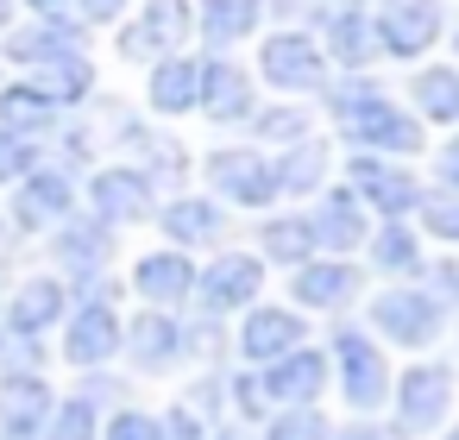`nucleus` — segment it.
I'll return each instance as SVG.
<instances>
[{
	"mask_svg": "<svg viewBox=\"0 0 459 440\" xmlns=\"http://www.w3.org/2000/svg\"><path fill=\"white\" fill-rule=\"evenodd\" d=\"M208 183H214L221 195L246 202V208H264V202L277 195V183H271V164H264V158H258L252 145L214 151V158H208Z\"/></svg>",
	"mask_w": 459,
	"mask_h": 440,
	"instance_id": "4",
	"label": "nucleus"
},
{
	"mask_svg": "<svg viewBox=\"0 0 459 440\" xmlns=\"http://www.w3.org/2000/svg\"><path fill=\"white\" fill-rule=\"evenodd\" d=\"M377 39L396 57H421L440 39V0H390L384 20H377Z\"/></svg>",
	"mask_w": 459,
	"mask_h": 440,
	"instance_id": "6",
	"label": "nucleus"
},
{
	"mask_svg": "<svg viewBox=\"0 0 459 440\" xmlns=\"http://www.w3.org/2000/svg\"><path fill=\"white\" fill-rule=\"evenodd\" d=\"M57 258H64L70 271H101V264H108V227L70 214V220L57 227Z\"/></svg>",
	"mask_w": 459,
	"mask_h": 440,
	"instance_id": "26",
	"label": "nucleus"
},
{
	"mask_svg": "<svg viewBox=\"0 0 459 440\" xmlns=\"http://www.w3.org/2000/svg\"><path fill=\"white\" fill-rule=\"evenodd\" d=\"M183 32H189V0H152L145 20H139V26H126L120 51H126V57H152V51L183 45Z\"/></svg>",
	"mask_w": 459,
	"mask_h": 440,
	"instance_id": "14",
	"label": "nucleus"
},
{
	"mask_svg": "<svg viewBox=\"0 0 459 440\" xmlns=\"http://www.w3.org/2000/svg\"><path fill=\"white\" fill-rule=\"evenodd\" d=\"M51 415H57V402L39 371H13L0 384V427H7V440H39L51 427Z\"/></svg>",
	"mask_w": 459,
	"mask_h": 440,
	"instance_id": "3",
	"label": "nucleus"
},
{
	"mask_svg": "<svg viewBox=\"0 0 459 440\" xmlns=\"http://www.w3.org/2000/svg\"><path fill=\"white\" fill-rule=\"evenodd\" d=\"M57 120V108L32 89V82H13V89H0V133H20V139H32V133H45Z\"/></svg>",
	"mask_w": 459,
	"mask_h": 440,
	"instance_id": "24",
	"label": "nucleus"
},
{
	"mask_svg": "<svg viewBox=\"0 0 459 440\" xmlns=\"http://www.w3.org/2000/svg\"><path fill=\"white\" fill-rule=\"evenodd\" d=\"M70 208H76V189H70V177H64V170H32V177H20L13 220H20L26 233H39V227H64V220H70Z\"/></svg>",
	"mask_w": 459,
	"mask_h": 440,
	"instance_id": "7",
	"label": "nucleus"
},
{
	"mask_svg": "<svg viewBox=\"0 0 459 440\" xmlns=\"http://www.w3.org/2000/svg\"><path fill=\"white\" fill-rule=\"evenodd\" d=\"M133 283H139V296H152V302L164 308V302H183V296L195 289V264H189L183 252H152V258H139Z\"/></svg>",
	"mask_w": 459,
	"mask_h": 440,
	"instance_id": "18",
	"label": "nucleus"
},
{
	"mask_svg": "<svg viewBox=\"0 0 459 440\" xmlns=\"http://www.w3.org/2000/svg\"><path fill=\"white\" fill-rule=\"evenodd\" d=\"M32 89H39L51 108H64V101H82V95L95 89V70H89V57L76 51V57H57V64H45Z\"/></svg>",
	"mask_w": 459,
	"mask_h": 440,
	"instance_id": "28",
	"label": "nucleus"
},
{
	"mask_svg": "<svg viewBox=\"0 0 459 440\" xmlns=\"http://www.w3.org/2000/svg\"><path fill=\"white\" fill-rule=\"evenodd\" d=\"M453 440H459V427H453Z\"/></svg>",
	"mask_w": 459,
	"mask_h": 440,
	"instance_id": "47",
	"label": "nucleus"
},
{
	"mask_svg": "<svg viewBox=\"0 0 459 440\" xmlns=\"http://www.w3.org/2000/svg\"><path fill=\"white\" fill-rule=\"evenodd\" d=\"M120 352V321H114V308L108 302H82L76 315H70V333H64V358L70 365H101V358H114Z\"/></svg>",
	"mask_w": 459,
	"mask_h": 440,
	"instance_id": "8",
	"label": "nucleus"
},
{
	"mask_svg": "<svg viewBox=\"0 0 459 440\" xmlns=\"http://www.w3.org/2000/svg\"><path fill=\"white\" fill-rule=\"evenodd\" d=\"M321 377H327V358L321 352H308V346H296L290 358H277V365H264V377H258V390L264 396H283V402H308V396H321Z\"/></svg>",
	"mask_w": 459,
	"mask_h": 440,
	"instance_id": "15",
	"label": "nucleus"
},
{
	"mask_svg": "<svg viewBox=\"0 0 459 440\" xmlns=\"http://www.w3.org/2000/svg\"><path fill=\"white\" fill-rule=\"evenodd\" d=\"M158 434L164 440H208L202 421H195V409H170V421H158Z\"/></svg>",
	"mask_w": 459,
	"mask_h": 440,
	"instance_id": "41",
	"label": "nucleus"
},
{
	"mask_svg": "<svg viewBox=\"0 0 459 440\" xmlns=\"http://www.w3.org/2000/svg\"><path fill=\"white\" fill-rule=\"evenodd\" d=\"M258 26V0H202V32L208 45H239Z\"/></svg>",
	"mask_w": 459,
	"mask_h": 440,
	"instance_id": "29",
	"label": "nucleus"
},
{
	"mask_svg": "<svg viewBox=\"0 0 459 440\" xmlns=\"http://www.w3.org/2000/svg\"><path fill=\"white\" fill-rule=\"evenodd\" d=\"M64 308H70V296H64L57 277H26V283L7 296V327L32 340V333H45L51 321H64Z\"/></svg>",
	"mask_w": 459,
	"mask_h": 440,
	"instance_id": "10",
	"label": "nucleus"
},
{
	"mask_svg": "<svg viewBox=\"0 0 459 440\" xmlns=\"http://www.w3.org/2000/svg\"><path fill=\"white\" fill-rule=\"evenodd\" d=\"M164 233H170V246H208L221 233V208L208 195H183L164 208Z\"/></svg>",
	"mask_w": 459,
	"mask_h": 440,
	"instance_id": "23",
	"label": "nucleus"
},
{
	"mask_svg": "<svg viewBox=\"0 0 459 440\" xmlns=\"http://www.w3.org/2000/svg\"><path fill=\"white\" fill-rule=\"evenodd\" d=\"M126 340H133V358H139L145 371H158V365H170V358L183 352V333H177V321H164V315H139V321L126 327Z\"/></svg>",
	"mask_w": 459,
	"mask_h": 440,
	"instance_id": "27",
	"label": "nucleus"
},
{
	"mask_svg": "<svg viewBox=\"0 0 459 440\" xmlns=\"http://www.w3.org/2000/svg\"><path fill=\"white\" fill-rule=\"evenodd\" d=\"M352 189H359L365 202H377L384 214H403V208H415V202H421V189H415L403 170L377 164V158H359V164H352Z\"/></svg>",
	"mask_w": 459,
	"mask_h": 440,
	"instance_id": "19",
	"label": "nucleus"
},
{
	"mask_svg": "<svg viewBox=\"0 0 459 440\" xmlns=\"http://www.w3.org/2000/svg\"><path fill=\"white\" fill-rule=\"evenodd\" d=\"M239 346H246V358L277 365V358H290V352L302 346V321H296L290 308H252V315H246Z\"/></svg>",
	"mask_w": 459,
	"mask_h": 440,
	"instance_id": "13",
	"label": "nucleus"
},
{
	"mask_svg": "<svg viewBox=\"0 0 459 440\" xmlns=\"http://www.w3.org/2000/svg\"><path fill=\"white\" fill-rule=\"evenodd\" d=\"M258 64H264V76H271L277 89H321V76H327L321 51H315L302 32H277V39L258 51Z\"/></svg>",
	"mask_w": 459,
	"mask_h": 440,
	"instance_id": "9",
	"label": "nucleus"
},
{
	"mask_svg": "<svg viewBox=\"0 0 459 440\" xmlns=\"http://www.w3.org/2000/svg\"><path fill=\"white\" fill-rule=\"evenodd\" d=\"M440 170H446V177H453V183H459V139H453V145H446V151H440Z\"/></svg>",
	"mask_w": 459,
	"mask_h": 440,
	"instance_id": "44",
	"label": "nucleus"
},
{
	"mask_svg": "<svg viewBox=\"0 0 459 440\" xmlns=\"http://www.w3.org/2000/svg\"><path fill=\"white\" fill-rule=\"evenodd\" d=\"M321 170H327V151H321V145H296V151L271 170V183H277V189H315Z\"/></svg>",
	"mask_w": 459,
	"mask_h": 440,
	"instance_id": "31",
	"label": "nucleus"
},
{
	"mask_svg": "<svg viewBox=\"0 0 459 440\" xmlns=\"http://www.w3.org/2000/svg\"><path fill=\"white\" fill-rule=\"evenodd\" d=\"M26 7H32V13H39V20H57V13H64V7H70V0H26Z\"/></svg>",
	"mask_w": 459,
	"mask_h": 440,
	"instance_id": "43",
	"label": "nucleus"
},
{
	"mask_svg": "<svg viewBox=\"0 0 459 440\" xmlns=\"http://www.w3.org/2000/svg\"><path fill=\"white\" fill-rule=\"evenodd\" d=\"M51 421H57V440H95V402L89 396H70Z\"/></svg>",
	"mask_w": 459,
	"mask_h": 440,
	"instance_id": "37",
	"label": "nucleus"
},
{
	"mask_svg": "<svg viewBox=\"0 0 459 440\" xmlns=\"http://www.w3.org/2000/svg\"><path fill=\"white\" fill-rule=\"evenodd\" d=\"M409 95H415L421 120H459V70H421Z\"/></svg>",
	"mask_w": 459,
	"mask_h": 440,
	"instance_id": "30",
	"label": "nucleus"
},
{
	"mask_svg": "<svg viewBox=\"0 0 459 440\" xmlns=\"http://www.w3.org/2000/svg\"><path fill=\"white\" fill-rule=\"evenodd\" d=\"M7 20H13V0H0V32H7Z\"/></svg>",
	"mask_w": 459,
	"mask_h": 440,
	"instance_id": "46",
	"label": "nucleus"
},
{
	"mask_svg": "<svg viewBox=\"0 0 459 440\" xmlns=\"http://www.w3.org/2000/svg\"><path fill=\"white\" fill-rule=\"evenodd\" d=\"M421 227H428L434 239H459V195H434V202H421Z\"/></svg>",
	"mask_w": 459,
	"mask_h": 440,
	"instance_id": "38",
	"label": "nucleus"
},
{
	"mask_svg": "<svg viewBox=\"0 0 459 440\" xmlns=\"http://www.w3.org/2000/svg\"><path fill=\"white\" fill-rule=\"evenodd\" d=\"M258 258H246V252H227L208 277H202V302L208 308H246L252 296H258Z\"/></svg>",
	"mask_w": 459,
	"mask_h": 440,
	"instance_id": "17",
	"label": "nucleus"
},
{
	"mask_svg": "<svg viewBox=\"0 0 459 440\" xmlns=\"http://www.w3.org/2000/svg\"><path fill=\"white\" fill-rule=\"evenodd\" d=\"M308 233H315V246H359L365 239V220H359V202L346 195V189H333L327 202H321V214L308 220Z\"/></svg>",
	"mask_w": 459,
	"mask_h": 440,
	"instance_id": "25",
	"label": "nucleus"
},
{
	"mask_svg": "<svg viewBox=\"0 0 459 440\" xmlns=\"http://www.w3.org/2000/svg\"><path fill=\"white\" fill-rule=\"evenodd\" d=\"M264 440H327V421L315 409H290V415H277L264 427Z\"/></svg>",
	"mask_w": 459,
	"mask_h": 440,
	"instance_id": "36",
	"label": "nucleus"
},
{
	"mask_svg": "<svg viewBox=\"0 0 459 440\" xmlns=\"http://www.w3.org/2000/svg\"><path fill=\"white\" fill-rule=\"evenodd\" d=\"M39 170V145L20 139V133H0V183H20Z\"/></svg>",
	"mask_w": 459,
	"mask_h": 440,
	"instance_id": "35",
	"label": "nucleus"
},
{
	"mask_svg": "<svg viewBox=\"0 0 459 440\" xmlns=\"http://www.w3.org/2000/svg\"><path fill=\"white\" fill-rule=\"evenodd\" d=\"M333 440H377V434H371V427H340Z\"/></svg>",
	"mask_w": 459,
	"mask_h": 440,
	"instance_id": "45",
	"label": "nucleus"
},
{
	"mask_svg": "<svg viewBox=\"0 0 459 440\" xmlns=\"http://www.w3.org/2000/svg\"><path fill=\"white\" fill-rule=\"evenodd\" d=\"M308 246H315L308 220H271V227H264V252H271V258H283V264H302V258H308Z\"/></svg>",
	"mask_w": 459,
	"mask_h": 440,
	"instance_id": "33",
	"label": "nucleus"
},
{
	"mask_svg": "<svg viewBox=\"0 0 459 440\" xmlns=\"http://www.w3.org/2000/svg\"><path fill=\"white\" fill-rule=\"evenodd\" d=\"M202 108H208L214 120H246V114H252V82H246V70H233V64L202 70Z\"/></svg>",
	"mask_w": 459,
	"mask_h": 440,
	"instance_id": "21",
	"label": "nucleus"
},
{
	"mask_svg": "<svg viewBox=\"0 0 459 440\" xmlns=\"http://www.w3.org/2000/svg\"><path fill=\"white\" fill-rule=\"evenodd\" d=\"M446 402H453L446 365H415V371H403V384H396V415H403L409 434H428V427L446 415Z\"/></svg>",
	"mask_w": 459,
	"mask_h": 440,
	"instance_id": "5",
	"label": "nucleus"
},
{
	"mask_svg": "<svg viewBox=\"0 0 459 440\" xmlns=\"http://www.w3.org/2000/svg\"><path fill=\"white\" fill-rule=\"evenodd\" d=\"M89 195H95L101 227H108V220H145V214H152V183H145L139 170H95Z\"/></svg>",
	"mask_w": 459,
	"mask_h": 440,
	"instance_id": "12",
	"label": "nucleus"
},
{
	"mask_svg": "<svg viewBox=\"0 0 459 440\" xmlns=\"http://www.w3.org/2000/svg\"><path fill=\"white\" fill-rule=\"evenodd\" d=\"M108 440H164V434H158V421H152V415L126 409V415H114V421H108Z\"/></svg>",
	"mask_w": 459,
	"mask_h": 440,
	"instance_id": "39",
	"label": "nucleus"
},
{
	"mask_svg": "<svg viewBox=\"0 0 459 440\" xmlns=\"http://www.w3.org/2000/svg\"><path fill=\"white\" fill-rule=\"evenodd\" d=\"M195 101H202V70L189 57H164L152 70V108L158 114H189Z\"/></svg>",
	"mask_w": 459,
	"mask_h": 440,
	"instance_id": "20",
	"label": "nucleus"
},
{
	"mask_svg": "<svg viewBox=\"0 0 459 440\" xmlns=\"http://www.w3.org/2000/svg\"><path fill=\"white\" fill-rule=\"evenodd\" d=\"M371 327L390 333L396 346H428L440 333V296H428V289H384L371 302Z\"/></svg>",
	"mask_w": 459,
	"mask_h": 440,
	"instance_id": "2",
	"label": "nucleus"
},
{
	"mask_svg": "<svg viewBox=\"0 0 459 440\" xmlns=\"http://www.w3.org/2000/svg\"><path fill=\"white\" fill-rule=\"evenodd\" d=\"M327 45H333L340 64H365V57H371V26H365L359 13H340V20L327 26Z\"/></svg>",
	"mask_w": 459,
	"mask_h": 440,
	"instance_id": "32",
	"label": "nucleus"
},
{
	"mask_svg": "<svg viewBox=\"0 0 459 440\" xmlns=\"http://www.w3.org/2000/svg\"><path fill=\"white\" fill-rule=\"evenodd\" d=\"M333 120H340V133L359 139V145H384V151H415V145H421L415 120L396 114L377 89H346V95H333Z\"/></svg>",
	"mask_w": 459,
	"mask_h": 440,
	"instance_id": "1",
	"label": "nucleus"
},
{
	"mask_svg": "<svg viewBox=\"0 0 459 440\" xmlns=\"http://www.w3.org/2000/svg\"><path fill=\"white\" fill-rule=\"evenodd\" d=\"M352 289H359V271L352 264H302L296 271V302L302 308H340Z\"/></svg>",
	"mask_w": 459,
	"mask_h": 440,
	"instance_id": "22",
	"label": "nucleus"
},
{
	"mask_svg": "<svg viewBox=\"0 0 459 440\" xmlns=\"http://www.w3.org/2000/svg\"><path fill=\"white\" fill-rule=\"evenodd\" d=\"M76 45H82L76 26H64V20H39V26H26V32L7 39V57L45 70V64H57V57H76Z\"/></svg>",
	"mask_w": 459,
	"mask_h": 440,
	"instance_id": "16",
	"label": "nucleus"
},
{
	"mask_svg": "<svg viewBox=\"0 0 459 440\" xmlns=\"http://www.w3.org/2000/svg\"><path fill=\"white\" fill-rule=\"evenodd\" d=\"M371 264H384V271H415V264H421V246H415L403 227H384V233L371 239Z\"/></svg>",
	"mask_w": 459,
	"mask_h": 440,
	"instance_id": "34",
	"label": "nucleus"
},
{
	"mask_svg": "<svg viewBox=\"0 0 459 440\" xmlns=\"http://www.w3.org/2000/svg\"><path fill=\"white\" fill-rule=\"evenodd\" d=\"M258 133H264V139H296V145H302L308 120H302V114H290V108H277V114H264V120H258Z\"/></svg>",
	"mask_w": 459,
	"mask_h": 440,
	"instance_id": "40",
	"label": "nucleus"
},
{
	"mask_svg": "<svg viewBox=\"0 0 459 440\" xmlns=\"http://www.w3.org/2000/svg\"><path fill=\"white\" fill-rule=\"evenodd\" d=\"M76 7H82V20H120L126 0H76Z\"/></svg>",
	"mask_w": 459,
	"mask_h": 440,
	"instance_id": "42",
	"label": "nucleus"
},
{
	"mask_svg": "<svg viewBox=\"0 0 459 440\" xmlns=\"http://www.w3.org/2000/svg\"><path fill=\"white\" fill-rule=\"evenodd\" d=\"M333 346H340V365H346V396H352L359 409H377V402H384V390H390L384 352H377L365 333H340Z\"/></svg>",
	"mask_w": 459,
	"mask_h": 440,
	"instance_id": "11",
	"label": "nucleus"
}]
</instances>
